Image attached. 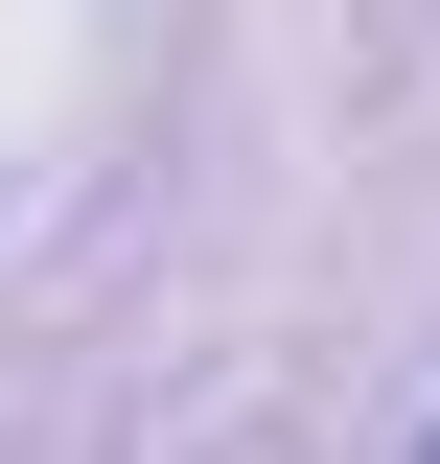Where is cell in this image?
<instances>
[{
	"instance_id": "1",
	"label": "cell",
	"mask_w": 440,
	"mask_h": 464,
	"mask_svg": "<svg viewBox=\"0 0 440 464\" xmlns=\"http://www.w3.org/2000/svg\"><path fill=\"white\" fill-rule=\"evenodd\" d=\"M417 464H440V418H417Z\"/></svg>"
}]
</instances>
